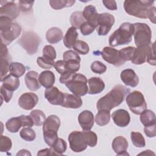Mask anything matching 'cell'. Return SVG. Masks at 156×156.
<instances>
[{
    "label": "cell",
    "mask_w": 156,
    "mask_h": 156,
    "mask_svg": "<svg viewBox=\"0 0 156 156\" xmlns=\"http://www.w3.org/2000/svg\"><path fill=\"white\" fill-rule=\"evenodd\" d=\"M130 138L133 144L136 147H143L146 145L145 140L141 133L138 132H132Z\"/></svg>",
    "instance_id": "cell-38"
},
{
    "label": "cell",
    "mask_w": 156,
    "mask_h": 156,
    "mask_svg": "<svg viewBox=\"0 0 156 156\" xmlns=\"http://www.w3.org/2000/svg\"><path fill=\"white\" fill-rule=\"evenodd\" d=\"M150 46L151 44L146 46L137 47L130 60L132 63L135 65H141L146 62Z\"/></svg>",
    "instance_id": "cell-21"
},
{
    "label": "cell",
    "mask_w": 156,
    "mask_h": 156,
    "mask_svg": "<svg viewBox=\"0 0 156 156\" xmlns=\"http://www.w3.org/2000/svg\"><path fill=\"white\" fill-rule=\"evenodd\" d=\"M144 132L147 137L152 138L156 135V124L149 126H144Z\"/></svg>",
    "instance_id": "cell-53"
},
{
    "label": "cell",
    "mask_w": 156,
    "mask_h": 156,
    "mask_svg": "<svg viewBox=\"0 0 156 156\" xmlns=\"http://www.w3.org/2000/svg\"><path fill=\"white\" fill-rule=\"evenodd\" d=\"M102 3L104 4V6L108 10H117V5L115 1H102Z\"/></svg>",
    "instance_id": "cell-55"
},
{
    "label": "cell",
    "mask_w": 156,
    "mask_h": 156,
    "mask_svg": "<svg viewBox=\"0 0 156 156\" xmlns=\"http://www.w3.org/2000/svg\"><path fill=\"white\" fill-rule=\"evenodd\" d=\"M68 141L71 149L75 152H80L85 150L87 144L83 132L73 131L68 136Z\"/></svg>",
    "instance_id": "cell-10"
},
{
    "label": "cell",
    "mask_w": 156,
    "mask_h": 156,
    "mask_svg": "<svg viewBox=\"0 0 156 156\" xmlns=\"http://www.w3.org/2000/svg\"><path fill=\"white\" fill-rule=\"evenodd\" d=\"M94 115L90 110H83L78 116L79 123L85 131L90 130L94 125Z\"/></svg>",
    "instance_id": "cell-16"
},
{
    "label": "cell",
    "mask_w": 156,
    "mask_h": 156,
    "mask_svg": "<svg viewBox=\"0 0 156 156\" xmlns=\"http://www.w3.org/2000/svg\"><path fill=\"white\" fill-rule=\"evenodd\" d=\"M38 74L34 71H30L25 76V83L28 89L31 91H37L41 87L38 80Z\"/></svg>",
    "instance_id": "cell-24"
},
{
    "label": "cell",
    "mask_w": 156,
    "mask_h": 156,
    "mask_svg": "<svg viewBox=\"0 0 156 156\" xmlns=\"http://www.w3.org/2000/svg\"><path fill=\"white\" fill-rule=\"evenodd\" d=\"M44 97L51 104L61 105L64 99V93L60 91L56 87L52 86L46 89Z\"/></svg>",
    "instance_id": "cell-14"
},
{
    "label": "cell",
    "mask_w": 156,
    "mask_h": 156,
    "mask_svg": "<svg viewBox=\"0 0 156 156\" xmlns=\"http://www.w3.org/2000/svg\"><path fill=\"white\" fill-rule=\"evenodd\" d=\"M155 155V154L154 152H152V151H150V150H146V151H144L143 152L140 153L138 154V155Z\"/></svg>",
    "instance_id": "cell-59"
},
{
    "label": "cell",
    "mask_w": 156,
    "mask_h": 156,
    "mask_svg": "<svg viewBox=\"0 0 156 156\" xmlns=\"http://www.w3.org/2000/svg\"><path fill=\"white\" fill-rule=\"evenodd\" d=\"M20 136L27 141H32L35 139L36 134L35 131L30 127H24L20 132Z\"/></svg>",
    "instance_id": "cell-41"
},
{
    "label": "cell",
    "mask_w": 156,
    "mask_h": 156,
    "mask_svg": "<svg viewBox=\"0 0 156 156\" xmlns=\"http://www.w3.org/2000/svg\"><path fill=\"white\" fill-rule=\"evenodd\" d=\"M73 48L77 54L82 55H86L90 51L89 46L85 41L82 40H77Z\"/></svg>",
    "instance_id": "cell-39"
},
{
    "label": "cell",
    "mask_w": 156,
    "mask_h": 156,
    "mask_svg": "<svg viewBox=\"0 0 156 156\" xmlns=\"http://www.w3.org/2000/svg\"><path fill=\"white\" fill-rule=\"evenodd\" d=\"M82 105V99L77 96L64 93V99L61 106L69 108H79Z\"/></svg>",
    "instance_id": "cell-23"
},
{
    "label": "cell",
    "mask_w": 156,
    "mask_h": 156,
    "mask_svg": "<svg viewBox=\"0 0 156 156\" xmlns=\"http://www.w3.org/2000/svg\"><path fill=\"white\" fill-rule=\"evenodd\" d=\"M88 93L90 94H96L101 93L105 88L104 81L99 77H93L88 80Z\"/></svg>",
    "instance_id": "cell-25"
},
{
    "label": "cell",
    "mask_w": 156,
    "mask_h": 156,
    "mask_svg": "<svg viewBox=\"0 0 156 156\" xmlns=\"http://www.w3.org/2000/svg\"><path fill=\"white\" fill-rule=\"evenodd\" d=\"M1 81L2 83V87L12 91H14L15 90H17L20 85L19 79L10 74L4 77V79Z\"/></svg>",
    "instance_id": "cell-29"
},
{
    "label": "cell",
    "mask_w": 156,
    "mask_h": 156,
    "mask_svg": "<svg viewBox=\"0 0 156 156\" xmlns=\"http://www.w3.org/2000/svg\"><path fill=\"white\" fill-rule=\"evenodd\" d=\"M46 38L48 42L49 43L56 44L60 42L63 38V32L58 27H51L47 30L46 34Z\"/></svg>",
    "instance_id": "cell-27"
},
{
    "label": "cell",
    "mask_w": 156,
    "mask_h": 156,
    "mask_svg": "<svg viewBox=\"0 0 156 156\" xmlns=\"http://www.w3.org/2000/svg\"><path fill=\"white\" fill-rule=\"evenodd\" d=\"M57 155L55 152L53 151V149L50 148H45L44 149L40 150L38 152L37 155Z\"/></svg>",
    "instance_id": "cell-56"
},
{
    "label": "cell",
    "mask_w": 156,
    "mask_h": 156,
    "mask_svg": "<svg viewBox=\"0 0 156 156\" xmlns=\"http://www.w3.org/2000/svg\"><path fill=\"white\" fill-rule=\"evenodd\" d=\"M20 116L21 119L23 127H31L34 126V124L33 120L29 115L27 116V115H22Z\"/></svg>",
    "instance_id": "cell-54"
},
{
    "label": "cell",
    "mask_w": 156,
    "mask_h": 156,
    "mask_svg": "<svg viewBox=\"0 0 156 156\" xmlns=\"http://www.w3.org/2000/svg\"><path fill=\"white\" fill-rule=\"evenodd\" d=\"M121 79L127 86L135 87L139 83V78L135 72L132 69H126L121 73Z\"/></svg>",
    "instance_id": "cell-19"
},
{
    "label": "cell",
    "mask_w": 156,
    "mask_h": 156,
    "mask_svg": "<svg viewBox=\"0 0 156 156\" xmlns=\"http://www.w3.org/2000/svg\"><path fill=\"white\" fill-rule=\"evenodd\" d=\"M38 97L34 93H25L18 99V105L23 109L29 110L32 109L38 103Z\"/></svg>",
    "instance_id": "cell-15"
},
{
    "label": "cell",
    "mask_w": 156,
    "mask_h": 156,
    "mask_svg": "<svg viewBox=\"0 0 156 156\" xmlns=\"http://www.w3.org/2000/svg\"><path fill=\"white\" fill-rule=\"evenodd\" d=\"M21 32V26L13 23L12 20L5 16H0V35L1 43L6 46L9 45L16 39Z\"/></svg>",
    "instance_id": "cell-3"
},
{
    "label": "cell",
    "mask_w": 156,
    "mask_h": 156,
    "mask_svg": "<svg viewBox=\"0 0 156 156\" xmlns=\"http://www.w3.org/2000/svg\"><path fill=\"white\" fill-rule=\"evenodd\" d=\"M78 37L77 29L74 27H69L63 37V44L68 48H73Z\"/></svg>",
    "instance_id": "cell-28"
},
{
    "label": "cell",
    "mask_w": 156,
    "mask_h": 156,
    "mask_svg": "<svg viewBox=\"0 0 156 156\" xmlns=\"http://www.w3.org/2000/svg\"><path fill=\"white\" fill-rule=\"evenodd\" d=\"M101 54L105 61L115 66L119 67L125 63L120 57L119 51L112 47H104Z\"/></svg>",
    "instance_id": "cell-12"
},
{
    "label": "cell",
    "mask_w": 156,
    "mask_h": 156,
    "mask_svg": "<svg viewBox=\"0 0 156 156\" xmlns=\"http://www.w3.org/2000/svg\"><path fill=\"white\" fill-rule=\"evenodd\" d=\"M9 71L10 74L18 78L24 74L26 72V67L21 63L12 62L10 64Z\"/></svg>",
    "instance_id": "cell-33"
},
{
    "label": "cell",
    "mask_w": 156,
    "mask_h": 156,
    "mask_svg": "<svg viewBox=\"0 0 156 156\" xmlns=\"http://www.w3.org/2000/svg\"><path fill=\"white\" fill-rule=\"evenodd\" d=\"M29 116L32 119L34 125L37 126H41L43 125L46 119V115L43 112V111L38 109L32 110L30 112Z\"/></svg>",
    "instance_id": "cell-35"
},
{
    "label": "cell",
    "mask_w": 156,
    "mask_h": 156,
    "mask_svg": "<svg viewBox=\"0 0 156 156\" xmlns=\"http://www.w3.org/2000/svg\"><path fill=\"white\" fill-rule=\"evenodd\" d=\"M63 58L64 60H75L80 62V57H79V54L73 51V50H68L63 53Z\"/></svg>",
    "instance_id": "cell-47"
},
{
    "label": "cell",
    "mask_w": 156,
    "mask_h": 156,
    "mask_svg": "<svg viewBox=\"0 0 156 156\" xmlns=\"http://www.w3.org/2000/svg\"><path fill=\"white\" fill-rule=\"evenodd\" d=\"M4 4L1 2L0 16H5L13 20L16 18L20 13V9L18 5L15 1H4Z\"/></svg>",
    "instance_id": "cell-13"
},
{
    "label": "cell",
    "mask_w": 156,
    "mask_h": 156,
    "mask_svg": "<svg viewBox=\"0 0 156 156\" xmlns=\"http://www.w3.org/2000/svg\"><path fill=\"white\" fill-rule=\"evenodd\" d=\"M60 126V119L55 115L49 116L43 124V138L45 143L50 147L58 138L57 131Z\"/></svg>",
    "instance_id": "cell-6"
},
{
    "label": "cell",
    "mask_w": 156,
    "mask_h": 156,
    "mask_svg": "<svg viewBox=\"0 0 156 156\" xmlns=\"http://www.w3.org/2000/svg\"><path fill=\"white\" fill-rule=\"evenodd\" d=\"M83 133L87 145L91 147L96 146L98 142V136L96 133L91 130H84Z\"/></svg>",
    "instance_id": "cell-42"
},
{
    "label": "cell",
    "mask_w": 156,
    "mask_h": 156,
    "mask_svg": "<svg viewBox=\"0 0 156 156\" xmlns=\"http://www.w3.org/2000/svg\"><path fill=\"white\" fill-rule=\"evenodd\" d=\"M135 49L136 48L135 47L129 46L120 49L119 51L120 57L124 62L126 61L131 60Z\"/></svg>",
    "instance_id": "cell-40"
},
{
    "label": "cell",
    "mask_w": 156,
    "mask_h": 156,
    "mask_svg": "<svg viewBox=\"0 0 156 156\" xmlns=\"http://www.w3.org/2000/svg\"><path fill=\"white\" fill-rule=\"evenodd\" d=\"M13 92L5 88H4V87H2L1 85V99H2H2L4 100V101L5 102H9L13 96Z\"/></svg>",
    "instance_id": "cell-50"
},
{
    "label": "cell",
    "mask_w": 156,
    "mask_h": 156,
    "mask_svg": "<svg viewBox=\"0 0 156 156\" xmlns=\"http://www.w3.org/2000/svg\"><path fill=\"white\" fill-rule=\"evenodd\" d=\"M95 28L87 21L85 22L80 27V30L83 35H89L93 33Z\"/></svg>",
    "instance_id": "cell-48"
},
{
    "label": "cell",
    "mask_w": 156,
    "mask_h": 156,
    "mask_svg": "<svg viewBox=\"0 0 156 156\" xmlns=\"http://www.w3.org/2000/svg\"><path fill=\"white\" fill-rule=\"evenodd\" d=\"M130 90L124 85H115L107 94L100 98L96 104L97 109L110 111L112 108L120 105L125 97L129 94Z\"/></svg>",
    "instance_id": "cell-1"
},
{
    "label": "cell",
    "mask_w": 156,
    "mask_h": 156,
    "mask_svg": "<svg viewBox=\"0 0 156 156\" xmlns=\"http://www.w3.org/2000/svg\"><path fill=\"white\" fill-rule=\"evenodd\" d=\"M126 103L130 110L136 115H140L147 108L143 94L139 91H133L127 95Z\"/></svg>",
    "instance_id": "cell-9"
},
{
    "label": "cell",
    "mask_w": 156,
    "mask_h": 156,
    "mask_svg": "<svg viewBox=\"0 0 156 156\" xmlns=\"http://www.w3.org/2000/svg\"><path fill=\"white\" fill-rule=\"evenodd\" d=\"M140 121L144 126H149L156 124L155 115L151 110L146 109L140 114Z\"/></svg>",
    "instance_id": "cell-30"
},
{
    "label": "cell",
    "mask_w": 156,
    "mask_h": 156,
    "mask_svg": "<svg viewBox=\"0 0 156 156\" xmlns=\"http://www.w3.org/2000/svg\"><path fill=\"white\" fill-rule=\"evenodd\" d=\"M146 61L150 64L153 66L156 65L155 61V43H152L151 46H150V48L147 54V60Z\"/></svg>",
    "instance_id": "cell-49"
},
{
    "label": "cell",
    "mask_w": 156,
    "mask_h": 156,
    "mask_svg": "<svg viewBox=\"0 0 156 156\" xmlns=\"http://www.w3.org/2000/svg\"><path fill=\"white\" fill-rule=\"evenodd\" d=\"M134 26V40L137 47L149 46L151 43L152 32L149 26L143 23L133 24Z\"/></svg>",
    "instance_id": "cell-7"
},
{
    "label": "cell",
    "mask_w": 156,
    "mask_h": 156,
    "mask_svg": "<svg viewBox=\"0 0 156 156\" xmlns=\"http://www.w3.org/2000/svg\"><path fill=\"white\" fill-rule=\"evenodd\" d=\"M110 119V111L106 110H99L98 113L95 116L96 123L100 126H103L107 124Z\"/></svg>",
    "instance_id": "cell-32"
},
{
    "label": "cell",
    "mask_w": 156,
    "mask_h": 156,
    "mask_svg": "<svg viewBox=\"0 0 156 156\" xmlns=\"http://www.w3.org/2000/svg\"><path fill=\"white\" fill-rule=\"evenodd\" d=\"M75 1L73 0H50L49 4L54 10H60L64 7H69L74 5Z\"/></svg>",
    "instance_id": "cell-36"
},
{
    "label": "cell",
    "mask_w": 156,
    "mask_h": 156,
    "mask_svg": "<svg viewBox=\"0 0 156 156\" xmlns=\"http://www.w3.org/2000/svg\"><path fill=\"white\" fill-rule=\"evenodd\" d=\"M112 148L118 155H129L127 152L128 148V141L126 138L122 136L115 137L112 144Z\"/></svg>",
    "instance_id": "cell-18"
},
{
    "label": "cell",
    "mask_w": 156,
    "mask_h": 156,
    "mask_svg": "<svg viewBox=\"0 0 156 156\" xmlns=\"http://www.w3.org/2000/svg\"><path fill=\"white\" fill-rule=\"evenodd\" d=\"M133 33V24L124 23L109 37L108 43L112 47L129 44L132 40Z\"/></svg>",
    "instance_id": "cell-4"
},
{
    "label": "cell",
    "mask_w": 156,
    "mask_h": 156,
    "mask_svg": "<svg viewBox=\"0 0 156 156\" xmlns=\"http://www.w3.org/2000/svg\"><path fill=\"white\" fill-rule=\"evenodd\" d=\"M83 16L85 20L91 24L96 29L98 26L99 13L96 11V7L93 5H87L82 12Z\"/></svg>",
    "instance_id": "cell-20"
},
{
    "label": "cell",
    "mask_w": 156,
    "mask_h": 156,
    "mask_svg": "<svg viewBox=\"0 0 156 156\" xmlns=\"http://www.w3.org/2000/svg\"><path fill=\"white\" fill-rule=\"evenodd\" d=\"M148 18H149L150 21L152 23H153L154 24L155 23V7L154 6H152L150 9Z\"/></svg>",
    "instance_id": "cell-57"
},
{
    "label": "cell",
    "mask_w": 156,
    "mask_h": 156,
    "mask_svg": "<svg viewBox=\"0 0 156 156\" xmlns=\"http://www.w3.org/2000/svg\"><path fill=\"white\" fill-rule=\"evenodd\" d=\"M37 62L38 65L41 67V68L49 69L54 66V60H51L48 58H46L43 56L42 57H38L37 60Z\"/></svg>",
    "instance_id": "cell-43"
},
{
    "label": "cell",
    "mask_w": 156,
    "mask_h": 156,
    "mask_svg": "<svg viewBox=\"0 0 156 156\" xmlns=\"http://www.w3.org/2000/svg\"><path fill=\"white\" fill-rule=\"evenodd\" d=\"M91 71L96 74H103L107 70V66L100 61H94L91 65Z\"/></svg>",
    "instance_id": "cell-45"
},
{
    "label": "cell",
    "mask_w": 156,
    "mask_h": 156,
    "mask_svg": "<svg viewBox=\"0 0 156 156\" xmlns=\"http://www.w3.org/2000/svg\"><path fill=\"white\" fill-rule=\"evenodd\" d=\"M31 155V154L27 151V150H26V149H22L21 151H20L16 155Z\"/></svg>",
    "instance_id": "cell-58"
},
{
    "label": "cell",
    "mask_w": 156,
    "mask_h": 156,
    "mask_svg": "<svg viewBox=\"0 0 156 156\" xmlns=\"http://www.w3.org/2000/svg\"><path fill=\"white\" fill-rule=\"evenodd\" d=\"M38 80L41 85L44 88H48L54 85L55 78L54 74L49 70H46L42 71L38 77Z\"/></svg>",
    "instance_id": "cell-26"
},
{
    "label": "cell",
    "mask_w": 156,
    "mask_h": 156,
    "mask_svg": "<svg viewBox=\"0 0 156 156\" xmlns=\"http://www.w3.org/2000/svg\"><path fill=\"white\" fill-rule=\"evenodd\" d=\"M115 23L114 16L109 13H99L96 29L99 35H106Z\"/></svg>",
    "instance_id": "cell-11"
},
{
    "label": "cell",
    "mask_w": 156,
    "mask_h": 156,
    "mask_svg": "<svg viewBox=\"0 0 156 156\" xmlns=\"http://www.w3.org/2000/svg\"><path fill=\"white\" fill-rule=\"evenodd\" d=\"M43 56L54 60L56 58V51L54 48L51 45L44 46L43 48Z\"/></svg>",
    "instance_id": "cell-46"
},
{
    "label": "cell",
    "mask_w": 156,
    "mask_h": 156,
    "mask_svg": "<svg viewBox=\"0 0 156 156\" xmlns=\"http://www.w3.org/2000/svg\"><path fill=\"white\" fill-rule=\"evenodd\" d=\"M54 68L61 75L68 72L66 67V62L64 60L57 61L54 64Z\"/></svg>",
    "instance_id": "cell-52"
},
{
    "label": "cell",
    "mask_w": 156,
    "mask_h": 156,
    "mask_svg": "<svg viewBox=\"0 0 156 156\" xmlns=\"http://www.w3.org/2000/svg\"><path fill=\"white\" fill-rule=\"evenodd\" d=\"M40 42V37L32 31L24 32L18 40L19 44L29 55H33L37 52Z\"/></svg>",
    "instance_id": "cell-8"
},
{
    "label": "cell",
    "mask_w": 156,
    "mask_h": 156,
    "mask_svg": "<svg viewBox=\"0 0 156 156\" xmlns=\"http://www.w3.org/2000/svg\"><path fill=\"white\" fill-rule=\"evenodd\" d=\"M59 81L76 96L80 97L88 92L87 79L82 74L67 72L60 76Z\"/></svg>",
    "instance_id": "cell-2"
},
{
    "label": "cell",
    "mask_w": 156,
    "mask_h": 156,
    "mask_svg": "<svg viewBox=\"0 0 156 156\" xmlns=\"http://www.w3.org/2000/svg\"><path fill=\"white\" fill-rule=\"evenodd\" d=\"M153 1H130L124 2V8L129 15L146 19L148 18L150 9L154 6Z\"/></svg>",
    "instance_id": "cell-5"
},
{
    "label": "cell",
    "mask_w": 156,
    "mask_h": 156,
    "mask_svg": "<svg viewBox=\"0 0 156 156\" xmlns=\"http://www.w3.org/2000/svg\"><path fill=\"white\" fill-rule=\"evenodd\" d=\"M6 129L11 133H16L23 127V122L20 116L13 117L7 120L5 123Z\"/></svg>",
    "instance_id": "cell-31"
},
{
    "label": "cell",
    "mask_w": 156,
    "mask_h": 156,
    "mask_svg": "<svg viewBox=\"0 0 156 156\" xmlns=\"http://www.w3.org/2000/svg\"><path fill=\"white\" fill-rule=\"evenodd\" d=\"M9 52L7 46L1 43V80H2L9 70Z\"/></svg>",
    "instance_id": "cell-22"
},
{
    "label": "cell",
    "mask_w": 156,
    "mask_h": 156,
    "mask_svg": "<svg viewBox=\"0 0 156 156\" xmlns=\"http://www.w3.org/2000/svg\"><path fill=\"white\" fill-rule=\"evenodd\" d=\"M70 23L72 27L76 29H79L82 24L86 22L85 19L83 16V13L80 11H76L73 12L70 16Z\"/></svg>",
    "instance_id": "cell-34"
},
{
    "label": "cell",
    "mask_w": 156,
    "mask_h": 156,
    "mask_svg": "<svg viewBox=\"0 0 156 156\" xmlns=\"http://www.w3.org/2000/svg\"><path fill=\"white\" fill-rule=\"evenodd\" d=\"M57 155H62L65 153L67 148L66 142L62 138H57L53 145L51 147Z\"/></svg>",
    "instance_id": "cell-37"
},
{
    "label": "cell",
    "mask_w": 156,
    "mask_h": 156,
    "mask_svg": "<svg viewBox=\"0 0 156 156\" xmlns=\"http://www.w3.org/2000/svg\"><path fill=\"white\" fill-rule=\"evenodd\" d=\"M112 119L116 125L124 127L129 125L130 121V116L129 112L124 109H119L115 111L112 115Z\"/></svg>",
    "instance_id": "cell-17"
},
{
    "label": "cell",
    "mask_w": 156,
    "mask_h": 156,
    "mask_svg": "<svg viewBox=\"0 0 156 156\" xmlns=\"http://www.w3.org/2000/svg\"><path fill=\"white\" fill-rule=\"evenodd\" d=\"M12 146V140L6 136L1 135L0 139V151L5 152L9 151Z\"/></svg>",
    "instance_id": "cell-44"
},
{
    "label": "cell",
    "mask_w": 156,
    "mask_h": 156,
    "mask_svg": "<svg viewBox=\"0 0 156 156\" xmlns=\"http://www.w3.org/2000/svg\"><path fill=\"white\" fill-rule=\"evenodd\" d=\"M18 7L20 10L26 12L30 10L32 8L34 1H20L18 2Z\"/></svg>",
    "instance_id": "cell-51"
}]
</instances>
